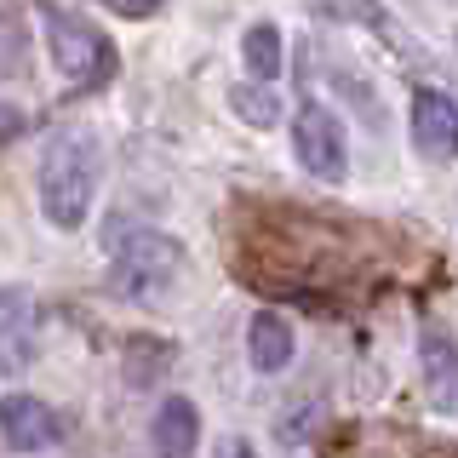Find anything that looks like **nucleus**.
I'll list each match as a JSON object with an SVG mask.
<instances>
[{"label":"nucleus","instance_id":"obj_1","mask_svg":"<svg viewBox=\"0 0 458 458\" xmlns=\"http://www.w3.org/2000/svg\"><path fill=\"white\" fill-rule=\"evenodd\" d=\"M104 178V143L92 132H57L40 155V212L52 229H81Z\"/></svg>","mask_w":458,"mask_h":458},{"label":"nucleus","instance_id":"obj_2","mask_svg":"<svg viewBox=\"0 0 458 458\" xmlns=\"http://www.w3.org/2000/svg\"><path fill=\"white\" fill-rule=\"evenodd\" d=\"M40 29H47V52H52L57 75H64L69 86H104V81H114L121 57H114L109 35L86 18V12L47 6V12H40Z\"/></svg>","mask_w":458,"mask_h":458},{"label":"nucleus","instance_id":"obj_3","mask_svg":"<svg viewBox=\"0 0 458 458\" xmlns=\"http://www.w3.org/2000/svg\"><path fill=\"white\" fill-rule=\"evenodd\" d=\"M183 276V247L161 229H138L126 235L109 258V293L126 304H155L161 293H172Z\"/></svg>","mask_w":458,"mask_h":458},{"label":"nucleus","instance_id":"obj_4","mask_svg":"<svg viewBox=\"0 0 458 458\" xmlns=\"http://www.w3.org/2000/svg\"><path fill=\"white\" fill-rule=\"evenodd\" d=\"M293 155L310 178H344L350 172V138H344V121L327 104H304L293 114Z\"/></svg>","mask_w":458,"mask_h":458},{"label":"nucleus","instance_id":"obj_5","mask_svg":"<svg viewBox=\"0 0 458 458\" xmlns=\"http://www.w3.org/2000/svg\"><path fill=\"white\" fill-rule=\"evenodd\" d=\"M40 355V315L29 286H0V367L23 372Z\"/></svg>","mask_w":458,"mask_h":458},{"label":"nucleus","instance_id":"obj_6","mask_svg":"<svg viewBox=\"0 0 458 458\" xmlns=\"http://www.w3.org/2000/svg\"><path fill=\"white\" fill-rule=\"evenodd\" d=\"M419 378H424L429 407L458 412V338L447 327H424L419 333Z\"/></svg>","mask_w":458,"mask_h":458},{"label":"nucleus","instance_id":"obj_7","mask_svg":"<svg viewBox=\"0 0 458 458\" xmlns=\"http://www.w3.org/2000/svg\"><path fill=\"white\" fill-rule=\"evenodd\" d=\"M0 436L12 441V453H47L57 436H64V424H57V412L47 401L35 395H6L0 401Z\"/></svg>","mask_w":458,"mask_h":458},{"label":"nucleus","instance_id":"obj_8","mask_svg":"<svg viewBox=\"0 0 458 458\" xmlns=\"http://www.w3.org/2000/svg\"><path fill=\"white\" fill-rule=\"evenodd\" d=\"M412 143H419L424 161H453L458 155V104L447 92L412 98Z\"/></svg>","mask_w":458,"mask_h":458},{"label":"nucleus","instance_id":"obj_9","mask_svg":"<svg viewBox=\"0 0 458 458\" xmlns=\"http://www.w3.org/2000/svg\"><path fill=\"white\" fill-rule=\"evenodd\" d=\"M149 441H155V453H161V458H190L195 441H200L195 401H183V395L161 401V407H155V419H149Z\"/></svg>","mask_w":458,"mask_h":458},{"label":"nucleus","instance_id":"obj_10","mask_svg":"<svg viewBox=\"0 0 458 458\" xmlns=\"http://www.w3.org/2000/svg\"><path fill=\"white\" fill-rule=\"evenodd\" d=\"M247 350H252V367H258V372H286V361H293V350H298L286 315L258 310L252 327H247Z\"/></svg>","mask_w":458,"mask_h":458},{"label":"nucleus","instance_id":"obj_11","mask_svg":"<svg viewBox=\"0 0 458 458\" xmlns=\"http://www.w3.org/2000/svg\"><path fill=\"white\" fill-rule=\"evenodd\" d=\"M247 64H252L258 81H276V75H281V35H276L269 23L247 29Z\"/></svg>","mask_w":458,"mask_h":458},{"label":"nucleus","instance_id":"obj_12","mask_svg":"<svg viewBox=\"0 0 458 458\" xmlns=\"http://www.w3.org/2000/svg\"><path fill=\"white\" fill-rule=\"evenodd\" d=\"M235 109L247 114L252 126H269V121H276V98H269V92H252V86H241V92H235Z\"/></svg>","mask_w":458,"mask_h":458},{"label":"nucleus","instance_id":"obj_13","mask_svg":"<svg viewBox=\"0 0 458 458\" xmlns=\"http://www.w3.org/2000/svg\"><path fill=\"white\" fill-rule=\"evenodd\" d=\"M18 132H23V109L0 104V143H6V138H18Z\"/></svg>","mask_w":458,"mask_h":458},{"label":"nucleus","instance_id":"obj_14","mask_svg":"<svg viewBox=\"0 0 458 458\" xmlns=\"http://www.w3.org/2000/svg\"><path fill=\"white\" fill-rule=\"evenodd\" d=\"M212 458H258V453H252V441H235V436H229V441H218V453H212Z\"/></svg>","mask_w":458,"mask_h":458}]
</instances>
